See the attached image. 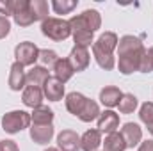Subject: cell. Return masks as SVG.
<instances>
[{
	"label": "cell",
	"instance_id": "5",
	"mask_svg": "<svg viewBox=\"0 0 153 151\" xmlns=\"http://www.w3.org/2000/svg\"><path fill=\"white\" fill-rule=\"evenodd\" d=\"M146 50V48H144ZM130 52V53H123V55H117L119 61H117V68L123 75H132L134 71H139V62H141V55L143 52Z\"/></svg>",
	"mask_w": 153,
	"mask_h": 151
},
{
	"label": "cell",
	"instance_id": "19",
	"mask_svg": "<svg viewBox=\"0 0 153 151\" xmlns=\"http://www.w3.org/2000/svg\"><path fill=\"white\" fill-rule=\"evenodd\" d=\"M85 96L82 94V93H70V94H66V100H64V103H66V110L70 114H73V115H78L80 110H82V107L85 105Z\"/></svg>",
	"mask_w": 153,
	"mask_h": 151
},
{
	"label": "cell",
	"instance_id": "14",
	"mask_svg": "<svg viewBox=\"0 0 153 151\" xmlns=\"http://www.w3.org/2000/svg\"><path fill=\"white\" fill-rule=\"evenodd\" d=\"M43 89L36 87V85H27L23 89V94H22V101L25 107H30V109H36L39 105H43Z\"/></svg>",
	"mask_w": 153,
	"mask_h": 151
},
{
	"label": "cell",
	"instance_id": "9",
	"mask_svg": "<svg viewBox=\"0 0 153 151\" xmlns=\"http://www.w3.org/2000/svg\"><path fill=\"white\" fill-rule=\"evenodd\" d=\"M7 84H9L11 91H20V89H25V84H27V73H25V70H23V66H22L20 62H14V64L11 66Z\"/></svg>",
	"mask_w": 153,
	"mask_h": 151
},
{
	"label": "cell",
	"instance_id": "10",
	"mask_svg": "<svg viewBox=\"0 0 153 151\" xmlns=\"http://www.w3.org/2000/svg\"><path fill=\"white\" fill-rule=\"evenodd\" d=\"M55 130H53V124H32L30 126V139L36 142V144H48L53 137Z\"/></svg>",
	"mask_w": 153,
	"mask_h": 151
},
{
	"label": "cell",
	"instance_id": "3",
	"mask_svg": "<svg viewBox=\"0 0 153 151\" xmlns=\"http://www.w3.org/2000/svg\"><path fill=\"white\" fill-rule=\"evenodd\" d=\"M68 21H70V29H71V36H73V41H75V46L87 48V46H91V43H94L93 41V32L89 30L87 23L82 18V14H76Z\"/></svg>",
	"mask_w": 153,
	"mask_h": 151
},
{
	"label": "cell",
	"instance_id": "33",
	"mask_svg": "<svg viewBox=\"0 0 153 151\" xmlns=\"http://www.w3.org/2000/svg\"><path fill=\"white\" fill-rule=\"evenodd\" d=\"M9 32H11V21H9L5 16H2V14H0V39L7 38V36H9Z\"/></svg>",
	"mask_w": 153,
	"mask_h": 151
},
{
	"label": "cell",
	"instance_id": "17",
	"mask_svg": "<svg viewBox=\"0 0 153 151\" xmlns=\"http://www.w3.org/2000/svg\"><path fill=\"white\" fill-rule=\"evenodd\" d=\"M116 50H117V55H123V53H130V52H141V50H144V44L135 36H123L117 41Z\"/></svg>",
	"mask_w": 153,
	"mask_h": 151
},
{
	"label": "cell",
	"instance_id": "23",
	"mask_svg": "<svg viewBox=\"0 0 153 151\" xmlns=\"http://www.w3.org/2000/svg\"><path fill=\"white\" fill-rule=\"evenodd\" d=\"M102 144H103V150L105 151H125L126 150V142H125V139H123V135L119 132L109 133Z\"/></svg>",
	"mask_w": 153,
	"mask_h": 151
},
{
	"label": "cell",
	"instance_id": "31",
	"mask_svg": "<svg viewBox=\"0 0 153 151\" xmlns=\"http://www.w3.org/2000/svg\"><path fill=\"white\" fill-rule=\"evenodd\" d=\"M39 61H41L43 68L45 66H52L53 68V64L59 61V57H57V53L53 50H39Z\"/></svg>",
	"mask_w": 153,
	"mask_h": 151
},
{
	"label": "cell",
	"instance_id": "4",
	"mask_svg": "<svg viewBox=\"0 0 153 151\" xmlns=\"http://www.w3.org/2000/svg\"><path fill=\"white\" fill-rule=\"evenodd\" d=\"M14 57H16V62H20L23 68L34 66V62L39 59V48L30 41H23L14 48Z\"/></svg>",
	"mask_w": 153,
	"mask_h": 151
},
{
	"label": "cell",
	"instance_id": "8",
	"mask_svg": "<svg viewBox=\"0 0 153 151\" xmlns=\"http://www.w3.org/2000/svg\"><path fill=\"white\" fill-rule=\"evenodd\" d=\"M57 146L61 151H78L80 150V137L73 130H62L57 135Z\"/></svg>",
	"mask_w": 153,
	"mask_h": 151
},
{
	"label": "cell",
	"instance_id": "21",
	"mask_svg": "<svg viewBox=\"0 0 153 151\" xmlns=\"http://www.w3.org/2000/svg\"><path fill=\"white\" fill-rule=\"evenodd\" d=\"M100 107H98V103L94 101V100H85V105L82 107V110L80 114L76 115L80 121H84V123H91V121H94V119H98L100 117Z\"/></svg>",
	"mask_w": 153,
	"mask_h": 151
},
{
	"label": "cell",
	"instance_id": "24",
	"mask_svg": "<svg viewBox=\"0 0 153 151\" xmlns=\"http://www.w3.org/2000/svg\"><path fill=\"white\" fill-rule=\"evenodd\" d=\"M82 18H84V21L87 23V27H89V30H91L93 34L102 27V14H100L96 9H85V11L82 13Z\"/></svg>",
	"mask_w": 153,
	"mask_h": 151
},
{
	"label": "cell",
	"instance_id": "37",
	"mask_svg": "<svg viewBox=\"0 0 153 151\" xmlns=\"http://www.w3.org/2000/svg\"><path fill=\"white\" fill-rule=\"evenodd\" d=\"M148 132L152 133V137H153V123H152V124H148Z\"/></svg>",
	"mask_w": 153,
	"mask_h": 151
},
{
	"label": "cell",
	"instance_id": "39",
	"mask_svg": "<svg viewBox=\"0 0 153 151\" xmlns=\"http://www.w3.org/2000/svg\"><path fill=\"white\" fill-rule=\"evenodd\" d=\"M150 50H152V52H153V46H152V48H150Z\"/></svg>",
	"mask_w": 153,
	"mask_h": 151
},
{
	"label": "cell",
	"instance_id": "12",
	"mask_svg": "<svg viewBox=\"0 0 153 151\" xmlns=\"http://www.w3.org/2000/svg\"><path fill=\"white\" fill-rule=\"evenodd\" d=\"M43 94H45L50 101H59V100H62V96H64V84L59 82L55 76H50V78L45 82V85H43Z\"/></svg>",
	"mask_w": 153,
	"mask_h": 151
},
{
	"label": "cell",
	"instance_id": "2",
	"mask_svg": "<svg viewBox=\"0 0 153 151\" xmlns=\"http://www.w3.org/2000/svg\"><path fill=\"white\" fill-rule=\"evenodd\" d=\"M30 114L25 110H11V112L4 114L2 117V128L7 133H18L25 128H29L30 124Z\"/></svg>",
	"mask_w": 153,
	"mask_h": 151
},
{
	"label": "cell",
	"instance_id": "1",
	"mask_svg": "<svg viewBox=\"0 0 153 151\" xmlns=\"http://www.w3.org/2000/svg\"><path fill=\"white\" fill-rule=\"evenodd\" d=\"M41 32L52 41H64L71 36L70 21L61 18H46L41 21Z\"/></svg>",
	"mask_w": 153,
	"mask_h": 151
},
{
	"label": "cell",
	"instance_id": "20",
	"mask_svg": "<svg viewBox=\"0 0 153 151\" xmlns=\"http://www.w3.org/2000/svg\"><path fill=\"white\" fill-rule=\"evenodd\" d=\"M73 68H71V64H70V61L68 59H61L59 57V61L53 64V75L55 78L59 80V82H62V84H66L71 76H73Z\"/></svg>",
	"mask_w": 153,
	"mask_h": 151
},
{
	"label": "cell",
	"instance_id": "25",
	"mask_svg": "<svg viewBox=\"0 0 153 151\" xmlns=\"http://www.w3.org/2000/svg\"><path fill=\"white\" fill-rule=\"evenodd\" d=\"M93 55H94V59H96V62H98V66H100L102 70L111 71V70H114L116 68L114 55H111V53H103V52H100V50H96V48H93Z\"/></svg>",
	"mask_w": 153,
	"mask_h": 151
},
{
	"label": "cell",
	"instance_id": "27",
	"mask_svg": "<svg viewBox=\"0 0 153 151\" xmlns=\"http://www.w3.org/2000/svg\"><path fill=\"white\" fill-rule=\"evenodd\" d=\"M13 18H14V21H16L20 27H29V25H32V23L36 21L34 14H32L30 9H29V2H27L25 7H22L20 11H16V13L13 14Z\"/></svg>",
	"mask_w": 153,
	"mask_h": 151
},
{
	"label": "cell",
	"instance_id": "30",
	"mask_svg": "<svg viewBox=\"0 0 153 151\" xmlns=\"http://www.w3.org/2000/svg\"><path fill=\"white\" fill-rule=\"evenodd\" d=\"M139 71L141 73H152L153 71V52L148 48L143 52L141 55V62H139Z\"/></svg>",
	"mask_w": 153,
	"mask_h": 151
},
{
	"label": "cell",
	"instance_id": "7",
	"mask_svg": "<svg viewBox=\"0 0 153 151\" xmlns=\"http://www.w3.org/2000/svg\"><path fill=\"white\" fill-rule=\"evenodd\" d=\"M126 142V148H135L141 144V139H143V130L137 123H125L121 132H119Z\"/></svg>",
	"mask_w": 153,
	"mask_h": 151
},
{
	"label": "cell",
	"instance_id": "15",
	"mask_svg": "<svg viewBox=\"0 0 153 151\" xmlns=\"http://www.w3.org/2000/svg\"><path fill=\"white\" fill-rule=\"evenodd\" d=\"M121 96H123V93H121L116 85H107V87H103V89L100 91V101H102V105L107 107L109 110H111L112 107H117Z\"/></svg>",
	"mask_w": 153,
	"mask_h": 151
},
{
	"label": "cell",
	"instance_id": "34",
	"mask_svg": "<svg viewBox=\"0 0 153 151\" xmlns=\"http://www.w3.org/2000/svg\"><path fill=\"white\" fill-rule=\"evenodd\" d=\"M0 151H20V150H18V144L14 141L5 139V141H0Z\"/></svg>",
	"mask_w": 153,
	"mask_h": 151
},
{
	"label": "cell",
	"instance_id": "38",
	"mask_svg": "<svg viewBox=\"0 0 153 151\" xmlns=\"http://www.w3.org/2000/svg\"><path fill=\"white\" fill-rule=\"evenodd\" d=\"M45 151H61L59 148H48V150H45Z\"/></svg>",
	"mask_w": 153,
	"mask_h": 151
},
{
	"label": "cell",
	"instance_id": "29",
	"mask_svg": "<svg viewBox=\"0 0 153 151\" xmlns=\"http://www.w3.org/2000/svg\"><path fill=\"white\" fill-rule=\"evenodd\" d=\"M76 7V0H53L52 2V9L57 14H68Z\"/></svg>",
	"mask_w": 153,
	"mask_h": 151
},
{
	"label": "cell",
	"instance_id": "16",
	"mask_svg": "<svg viewBox=\"0 0 153 151\" xmlns=\"http://www.w3.org/2000/svg\"><path fill=\"white\" fill-rule=\"evenodd\" d=\"M102 132L100 130H87L80 137V150L82 151H96L102 144Z\"/></svg>",
	"mask_w": 153,
	"mask_h": 151
},
{
	"label": "cell",
	"instance_id": "32",
	"mask_svg": "<svg viewBox=\"0 0 153 151\" xmlns=\"http://www.w3.org/2000/svg\"><path fill=\"white\" fill-rule=\"evenodd\" d=\"M139 117H141V121H143L146 126L153 123V103H152V101H146V103H143V105H141Z\"/></svg>",
	"mask_w": 153,
	"mask_h": 151
},
{
	"label": "cell",
	"instance_id": "28",
	"mask_svg": "<svg viewBox=\"0 0 153 151\" xmlns=\"http://www.w3.org/2000/svg\"><path fill=\"white\" fill-rule=\"evenodd\" d=\"M137 105H139V101H137V98L134 94H123L121 100H119V103H117L121 114H132L137 109Z\"/></svg>",
	"mask_w": 153,
	"mask_h": 151
},
{
	"label": "cell",
	"instance_id": "26",
	"mask_svg": "<svg viewBox=\"0 0 153 151\" xmlns=\"http://www.w3.org/2000/svg\"><path fill=\"white\" fill-rule=\"evenodd\" d=\"M29 9L34 14L36 21L38 20L43 21L48 18V2H45V0H29Z\"/></svg>",
	"mask_w": 153,
	"mask_h": 151
},
{
	"label": "cell",
	"instance_id": "11",
	"mask_svg": "<svg viewBox=\"0 0 153 151\" xmlns=\"http://www.w3.org/2000/svg\"><path fill=\"white\" fill-rule=\"evenodd\" d=\"M119 128V115L114 110H105L100 114L98 117V130L103 133H114L116 130Z\"/></svg>",
	"mask_w": 153,
	"mask_h": 151
},
{
	"label": "cell",
	"instance_id": "6",
	"mask_svg": "<svg viewBox=\"0 0 153 151\" xmlns=\"http://www.w3.org/2000/svg\"><path fill=\"white\" fill-rule=\"evenodd\" d=\"M68 61H70V64H71V68H73V71H84V70H87V66H89V62H91V55H89V52H87V48H80V46H75L71 52H70V57H68Z\"/></svg>",
	"mask_w": 153,
	"mask_h": 151
},
{
	"label": "cell",
	"instance_id": "35",
	"mask_svg": "<svg viewBox=\"0 0 153 151\" xmlns=\"http://www.w3.org/2000/svg\"><path fill=\"white\" fill-rule=\"evenodd\" d=\"M137 151H153V141H144V142H141Z\"/></svg>",
	"mask_w": 153,
	"mask_h": 151
},
{
	"label": "cell",
	"instance_id": "36",
	"mask_svg": "<svg viewBox=\"0 0 153 151\" xmlns=\"http://www.w3.org/2000/svg\"><path fill=\"white\" fill-rule=\"evenodd\" d=\"M0 14H5V18H7V14H11L7 2H0Z\"/></svg>",
	"mask_w": 153,
	"mask_h": 151
},
{
	"label": "cell",
	"instance_id": "13",
	"mask_svg": "<svg viewBox=\"0 0 153 151\" xmlns=\"http://www.w3.org/2000/svg\"><path fill=\"white\" fill-rule=\"evenodd\" d=\"M117 41L119 39H117V36H116L114 32H103L100 38L93 43V48H96V50H100L103 53L114 55L116 48H117Z\"/></svg>",
	"mask_w": 153,
	"mask_h": 151
},
{
	"label": "cell",
	"instance_id": "18",
	"mask_svg": "<svg viewBox=\"0 0 153 151\" xmlns=\"http://www.w3.org/2000/svg\"><path fill=\"white\" fill-rule=\"evenodd\" d=\"M50 78L48 70L43 66H32L27 71V85H36V87H43L45 82Z\"/></svg>",
	"mask_w": 153,
	"mask_h": 151
},
{
	"label": "cell",
	"instance_id": "22",
	"mask_svg": "<svg viewBox=\"0 0 153 151\" xmlns=\"http://www.w3.org/2000/svg\"><path fill=\"white\" fill-rule=\"evenodd\" d=\"M30 119H32V124H52V121H53V110L48 109L46 105H39V107H36L32 110Z\"/></svg>",
	"mask_w": 153,
	"mask_h": 151
}]
</instances>
